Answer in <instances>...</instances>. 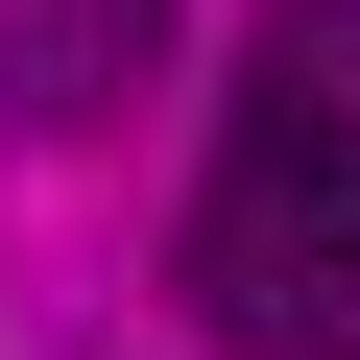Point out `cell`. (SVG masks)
Wrapping results in <instances>:
<instances>
[{"mask_svg":"<svg viewBox=\"0 0 360 360\" xmlns=\"http://www.w3.org/2000/svg\"><path fill=\"white\" fill-rule=\"evenodd\" d=\"M168 25H193V0H0V144H96L168 72Z\"/></svg>","mask_w":360,"mask_h":360,"instance_id":"2","label":"cell"},{"mask_svg":"<svg viewBox=\"0 0 360 360\" xmlns=\"http://www.w3.org/2000/svg\"><path fill=\"white\" fill-rule=\"evenodd\" d=\"M168 264H193V336H217V360H360V96L264 49Z\"/></svg>","mask_w":360,"mask_h":360,"instance_id":"1","label":"cell"},{"mask_svg":"<svg viewBox=\"0 0 360 360\" xmlns=\"http://www.w3.org/2000/svg\"><path fill=\"white\" fill-rule=\"evenodd\" d=\"M264 49H288V72H336V96H360V0H288V25H264Z\"/></svg>","mask_w":360,"mask_h":360,"instance_id":"3","label":"cell"}]
</instances>
